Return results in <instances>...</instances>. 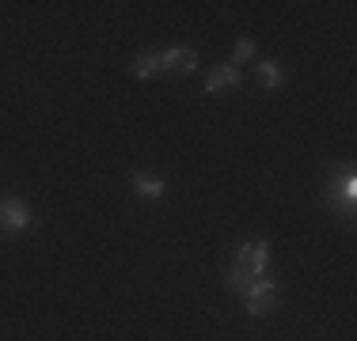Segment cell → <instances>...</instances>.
I'll return each mask as SVG.
<instances>
[{
    "mask_svg": "<svg viewBox=\"0 0 357 341\" xmlns=\"http://www.w3.org/2000/svg\"><path fill=\"white\" fill-rule=\"evenodd\" d=\"M270 266V246L262 243V239H255V243H243L240 254H236V269L228 273V288H236V292H243V285L255 277H262Z\"/></svg>",
    "mask_w": 357,
    "mask_h": 341,
    "instance_id": "obj_1",
    "label": "cell"
},
{
    "mask_svg": "<svg viewBox=\"0 0 357 341\" xmlns=\"http://www.w3.org/2000/svg\"><path fill=\"white\" fill-rule=\"evenodd\" d=\"M274 303H278V288H274V280L255 277V280H248V285H243V307H248L251 315H266Z\"/></svg>",
    "mask_w": 357,
    "mask_h": 341,
    "instance_id": "obj_2",
    "label": "cell"
},
{
    "mask_svg": "<svg viewBox=\"0 0 357 341\" xmlns=\"http://www.w3.org/2000/svg\"><path fill=\"white\" fill-rule=\"evenodd\" d=\"M27 228H31L27 201H20V198H4V201H0V232L20 235V232H27Z\"/></svg>",
    "mask_w": 357,
    "mask_h": 341,
    "instance_id": "obj_3",
    "label": "cell"
},
{
    "mask_svg": "<svg viewBox=\"0 0 357 341\" xmlns=\"http://www.w3.org/2000/svg\"><path fill=\"white\" fill-rule=\"evenodd\" d=\"M160 65H164V72H194L198 68V54L194 49H183V46H175V49H164L160 54Z\"/></svg>",
    "mask_w": 357,
    "mask_h": 341,
    "instance_id": "obj_4",
    "label": "cell"
},
{
    "mask_svg": "<svg viewBox=\"0 0 357 341\" xmlns=\"http://www.w3.org/2000/svg\"><path fill=\"white\" fill-rule=\"evenodd\" d=\"M331 201H342L346 212L354 209V201H357V178H354V170H342V175L331 182Z\"/></svg>",
    "mask_w": 357,
    "mask_h": 341,
    "instance_id": "obj_5",
    "label": "cell"
},
{
    "mask_svg": "<svg viewBox=\"0 0 357 341\" xmlns=\"http://www.w3.org/2000/svg\"><path fill=\"white\" fill-rule=\"evenodd\" d=\"M236 84H240V68L236 65H217L213 72L206 76V91H213V95L217 91H232Z\"/></svg>",
    "mask_w": 357,
    "mask_h": 341,
    "instance_id": "obj_6",
    "label": "cell"
},
{
    "mask_svg": "<svg viewBox=\"0 0 357 341\" xmlns=\"http://www.w3.org/2000/svg\"><path fill=\"white\" fill-rule=\"evenodd\" d=\"M133 190H137V198H144V201H160L167 193V182L164 178H152V175H137L133 178Z\"/></svg>",
    "mask_w": 357,
    "mask_h": 341,
    "instance_id": "obj_7",
    "label": "cell"
},
{
    "mask_svg": "<svg viewBox=\"0 0 357 341\" xmlns=\"http://www.w3.org/2000/svg\"><path fill=\"white\" fill-rule=\"evenodd\" d=\"M160 72H164L160 54H141L137 61H133V76H137V80H149V76H160Z\"/></svg>",
    "mask_w": 357,
    "mask_h": 341,
    "instance_id": "obj_8",
    "label": "cell"
},
{
    "mask_svg": "<svg viewBox=\"0 0 357 341\" xmlns=\"http://www.w3.org/2000/svg\"><path fill=\"white\" fill-rule=\"evenodd\" d=\"M259 80H262V88H282V80H285L282 65H278V61H262L259 65Z\"/></svg>",
    "mask_w": 357,
    "mask_h": 341,
    "instance_id": "obj_9",
    "label": "cell"
},
{
    "mask_svg": "<svg viewBox=\"0 0 357 341\" xmlns=\"http://www.w3.org/2000/svg\"><path fill=\"white\" fill-rule=\"evenodd\" d=\"M251 57H255V42L251 38H240V42H236V65H248Z\"/></svg>",
    "mask_w": 357,
    "mask_h": 341,
    "instance_id": "obj_10",
    "label": "cell"
}]
</instances>
